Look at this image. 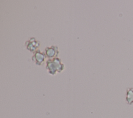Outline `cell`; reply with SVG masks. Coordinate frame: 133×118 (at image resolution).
Listing matches in <instances>:
<instances>
[{
    "instance_id": "1",
    "label": "cell",
    "mask_w": 133,
    "mask_h": 118,
    "mask_svg": "<svg viewBox=\"0 0 133 118\" xmlns=\"http://www.w3.org/2000/svg\"><path fill=\"white\" fill-rule=\"evenodd\" d=\"M125 100L126 103L129 105L133 104V88H127L126 91Z\"/></svg>"
},
{
    "instance_id": "2",
    "label": "cell",
    "mask_w": 133,
    "mask_h": 118,
    "mask_svg": "<svg viewBox=\"0 0 133 118\" xmlns=\"http://www.w3.org/2000/svg\"><path fill=\"white\" fill-rule=\"evenodd\" d=\"M34 57L35 58L36 61H37L38 64H41L44 60V56L42 54L40 53H37L35 54Z\"/></svg>"
},
{
    "instance_id": "3",
    "label": "cell",
    "mask_w": 133,
    "mask_h": 118,
    "mask_svg": "<svg viewBox=\"0 0 133 118\" xmlns=\"http://www.w3.org/2000/svg\"><path fill=\"white\" fill-rule=\"evenodd\" d=\"M56 50L54 47L50 48H47L46 49V55L48 57H52L55 55Z\"/></svg>"
}]
</instances>
